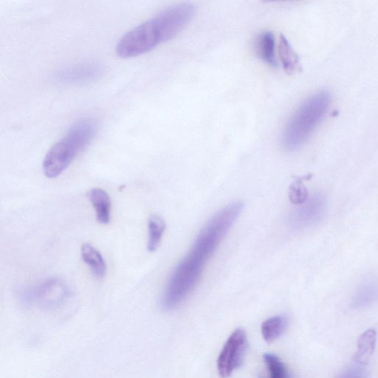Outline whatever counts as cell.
Instances as JSON below:
<instances>
[{
	"label": "cell",
	"instance_id": "cell-19",
	"mask_svg": "<svg viewBox=\"0 0 378 378\" xmlns=\"http://www.w3.org/2000/svg\"><path fill=\"white\" fill-rule=\"evenodd\" d=\"M367 372L364 365L357 364L347 369L338 378H367Z\"/></svg>",
	"mask_w": 378,
	"mask_h": 378
},
{
	"label": "cell",
	"instance_id": "cell-7",
	"mask_svg": "<svg viewBox=\"0 0 378 378\" xmlns=\"http://www.w3.org/2000/svg\"><path fill=\"white\" fill-rule=\"evenodd\" d=\"M104 72V69L100 64L85 63L56 71L52 78L55 83L60 85L78 86L98 81Z\"/></svg>",
	"mask_w": 378,
	"mask_h": 378
},
{
	"label": "cell",
	"instance_id": "cell-12",
	"mask_svg": "<svg viewBox=\"0 0 378 378\" xmlns=\"http://www.w3.org/2000/svg\"><path fill=\"white\" fill-rule=\"evenodd\" d=\"M377 342V333L374 329L365 331L358 338L357 352L354 357L357 364L366 365L374 352Z\"/></svg>",
	"mask_w": 378,
	"mask_h": 378
},
{
	"label": "cell",
	"instance_id": "cell-3",
	"mask_svg": "<svg viewBox=\"0 0 378 378\" xmlns=\"http://www.w3.org/2000/svg\"><path fill=\"white\" fill-rule=\"evenodd\" d=\"M98 128L97 121L92 119H82L73 124L47 153L43 163L45 176L53 179L62 175L92 141Z\"/></svg>",
	"mask_w": 378,
	"mask_h": 378
},
{
	"label": "cell",
	"instance_id": "cell-15",
	"mask_svg": "<svg viewBox=\"0 0 378 378\" xmlns=\"http://www.w3.org/2000/svg\"><path fill=\"white\" fill-rule=\"evenodd\" d=\"M288 318L285 315L274 316L267 319L261 325V330L264 340L267 342L276 341L288 326Z\"/></svg>",
	"mask_w": 378,
	"mask_h": 378
},
{
	"label": "cell",
	"instance_id": "cell-10",
	"mask_svg": "<svg viewBox=\"0 0 378 378\" xmlns=\"http://www.w3.org/2000/svg\"><path fill=\"white\" fill-rule=\"evenodd\" d=\"M275 36L271 31H264L256 38L255 48L259 58L269 65L278 66L275 53Z\"/></svg>",
	"mask_w": 378,
	"mask_h": 378
},
{
	"label": "cell",
	"instance_id": "cell-5",
	"mask_svg": "<svg viewBox=\"0 0 378 378\" xmlns=\"http://www.w3.org/2000/svg\"><path fill=\"white\" fill-rule=\"evenodd\" d=\"M69 294V290L63 281L52 278L36 287L23 290L20 298L27 306L38 304L45 308H55L60 306Z\"/></svg>",
	"mask_w": 378,
	"mask_h": 378
},
{
	"label": "cell",
	"instance_id": "cell-2",
	"mask_svg": "<svg viewBox=\"0 0 378 378\" xmlns=\"http://www.w3.org/2000/svg\"><path fill=\"white\" fill-rule=\"evenodd\" d=\"M195 12L190 4L170 6L123 36L116 47L120 58H136L171 40L190 23Z\"/></svg>",
	"mask_w": 378,
	"mask_h": 378
},
{
	"label": "cell",
	"instance_id": "cell-9",
	"mask_svg": "<svg viewBox=\"0 0 378 378\" xmlns=\"http://www.w3.org/2000/svg\"><path fill=\"white\" fill-rule=\"evenodd\" d=\"M88 198L96 212L97 221L107 225L111 219L112 202L109 195L104 189L94 188L88 193Z\"/></svg>",
	"mask_w": 378,
	"mask_h": 378
},
{
	"label": "cell",
	"instance_id": "cell-8",
	"mask_svg": "<svg viewBox=\"0 0 378 378\" xmlns=\"http://www.w3.org/2000/svg\"><path fill=\"white\" fill-rule=\"evenodd\" d=\"M325 211V201L320 194H315L299 205L289 217V223L296 230L308 228L323 218Z\"/></svg>",
	"mask_w": 378,
	"mask_h": 378
},
{
	"label": "cell",
	"instance_id": "cell-13",
	"mask_svg": "<svg viewBox=\"0 0 378 378\" xmlns=\"http://www.w3.org/2000/svg\"><path fill=\"white\" fill-rule=\"evenodd\" d=\"M378 299V283L367 281L356 291L352 302L355 309H362L371 306Z\"/></svg>",
	"mask_w": 378,
	"mask_h": 378
},
{
	"label": "cell",
	"instance_id": "cell-6",
	"mask_svg": "<svg viewBox=\"0 0 378 378\" xmlns=\"http://www.w3.org/2000/svg\"><path fill=\"white\" fill-rule=\"evenodd\" d=\"M248 347V339L242 329L235 330L224 345L217 361L220 375L229 377L243 362Z\"/></svg>",
	"mask_w": 378,
	"mask_h": 378
},
{
	"label": "cell",
	"instance_id": "cell-11",
	"mask_svg": "<svg viewBox=\"0 0 378 378\" xmlns=\"http://www.w3.org/2000/svg\"><path fill=\"white\" fill-rule=\"evenodd\" d=\"M81 256L97 279H103L107 272L106 262L102 254L92 244L85 243L81 249Z\"/></svg>",
	"mask_w": 378,
	"mask_h": 378
},
{
	"label": "cell",
	"instance_id": "cell-17",
	"mask_svg": "<svg viewBox=\"0 0 378 378\" xmlns=\"http://www.w3.org/2000/svg\"><path fill=\"white\" fill-rule=\"evenodd\" d=\"M309 178L308 176L297 178L291 185L289 199L293 204L300 205L305 203L309 198L308 189L303 183L304 180Z\"/></svg>",
	"mask_w": 378,
	"mask_h": 378
},
{
	"label": "cell",
	"instance_id": "cell-18",
	"mask_svg": "<svg viewBox=\"0 0 378 378\" xmlns=\"http://www.w3.org/2000/svg\"><path fill=\"white\" fill-rule=\"evenodd\" d=\"M264 362L266 363L270 378H288V372L285 364L274 354H264Z\"/></svg>",
	"mask_w": 378,
	"mask_h": 378
},
{
	"label": "cell",
	"instance_id": "cell-16",
	"mask_svg": "<svg viewBox=\"0 0 378 378\" xmlns=\"http://www.w3.org/2000/svg\"><path fill=\"white\" fill-rule=\"evenodd\" d=\"M148 230L147 249L149 252H155L159 247L166 230V223L163 219L158 215L150 217L148 222Z\"/></svg>",
	"mask_w": 378,
	"mask_h": 378
},
{
	"label": "cell",
	"instance_id": "cell-4",
	"mask_svg": "<svg viewBox=\"0 0 378 378\" xmlns=\"http://www.w3.org/2000/svg\"><path fill=\"white\" fill-rule=\"evenodd\" d=\"M330 103V94L325 91L313 94L302 103L283 131V148L293 152L303 146L325 119Z\"/></svg>",
	"mask_w": 378,
	"mask_h": 378
},
{
	"label": "cell",
	"instance_id": "cell-14",
	"mask_svg": "<svg viewBox=\"0 0 378 378\" xmlns=\"http://www.w3.org/2000/svg\"><path fill=\"white\" fill-rule=\"evenodd\" d=\"M278 51L284 70L288 74L298 71L300 66L298 55L285 36L280 35Z\"/></svg>",
	"mask_w": 378,
	"mask_h": 378
},
{
	"label": "cell",
	"instance_id": "cell-1",
	"mask_svg": "<svg viewBox=\"0 0 378 378\" xmlns=\"http://www.w3.org/2000/svg\"><path fill=\"white\" fill-rule=\"evenodd\" d=\"M244 207L241 202L226 205L205 225L194 244L170 277L161 298L166 310H172L196 288L204 269L239 218Z\"/></svg>",
	"mask_w": 378,
	"mask_h": 378
}]
</instances>
